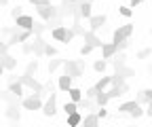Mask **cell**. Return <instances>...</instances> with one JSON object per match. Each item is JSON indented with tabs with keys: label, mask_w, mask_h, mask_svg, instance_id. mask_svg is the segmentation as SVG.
<instances>
[{
	"label": "cell",
	"mask_w": 152,
	"mask_h": 127,
	"mask_svg": "<svg viewBox=\"0 0 152 127\" xmlns=\"http://www.w3.org/2000/svg\"><path fill=\"white\" fill-rule=\"evenodd\" d=\"M95 102H97V106H108V102H110L108 91H99L97 95H95Z\"/></svg>",
	"instance_id": "30"
},
{
	"label": "cell",
	"mask_w": 152,
	"mask_h": 127,
	"mask_svg": "<svg viewBox=\"0 0 152 127\" xmlns=\"http://www.w3.org/2000/svg\"><path fill=\"white\" fill-rule=\"evenodd\" d=\"M142 2H146V0H129V7L135 9V7H137V4H142Z\"/></svg>",
	"instance_id": "46"
},
{
	"label": "cell",
	"mask_w": 152,
	"mask_h": 127,
	"mask_svg": "<svg viewBox=\"0 0 152 127\" xmlns=\"http://www.w3.org/2000/svg\"><path fill=\"white\" fill-rule=\"evenodd\" d=\"M34 23H36V21H34V17H32V15H26V13H23V15H19L17 19H15V26H17V28H21V30H32V32H34Z\"/></svg>",
	"instance_id": "8"
},
{
	"label": "cell",
	"mask_w": 152,
	"mask_h": 127,
	"mask_svg": "<svg viewBox=\"0 0 152 127\" xmlns=\"http://www.w3.org/2000/svg\"><path fill=\"white\" fill-rule=\"evenodd\" d=\"M7 89H9L11 93H15V95H19V98H23V89H26V85H23L21 81L17 79V81L9 83V87H7Z\"/></svg>",
	"instance_id": "21"
},
{
	"label": "cell",
	"mask_w": 152,
	"mask_h": 127,
	"mask_svg": "<svg viewBox=\"0 0 152 127\" xmlns=\"http://www.w3.org/2000/svg\"><path fill=\"white\" fill-rule=\"evenodd\" d=\"M42 115L45 117H55L57 115V93H49V98L45 100V106H42Z\"/></svg>",
	"instance_id": "7"
},
{
	"label": "cell",
	"mask_w": 152,
	"mask_h": 127,
	"mask_svg": "<svg viewBox=\"0 0 152 127\" xmlns=\"http://www.w3.org/2000/svg\"><path fill=\"white\" fill-rule=\"evenodd\" d=\"M19 81H21L28 89H32V91H36V93H45V85L42 83H38L32 74H28V72H23V74H19Z\"/></svg>",
	"instance_id": "6"
},
{
	"label": "cell",
	"mask_w": 152,
	"mask_h": 127,
	"mask_svg": "<svg viewBox=\"0 0 152 127\" xmlns=\"http://www.w3.org/2000/svg\"><path fill=\"white\" fill-rule=\"evenodd\" d=\"M19 106H21V104H7L4 115H7V119H9V121H13V123H19V121H21V112H19Z\"/></svg>",
	"instance_id": "12"
},
{
	"label": "cell",
	"mask_w": 152,
	"mask_h": 127,
	"mask_svg": "<svg viewBox=\"0 0 152 127\" xmlns=\"http://www.w3.org/2000/svg\"><path fill=\"white\" fill-rule=\"evenodd\" d=\"M17 30H19L17 26H15V28H0V34H2V36H11V34L17 32Z\"/></svg>",
	"instance_id": "43"
},
{
	"label": "cell",
	"mask_w": 152,
	"mask_h": 127,
	"mask_svg": "<svg viewBox=\"0 0 152 127\" xmlns=\"http://www.w3.org/2000/svg\"><path fill=\"white\" fill-rule=\"evenodd\" d=\"M110 64H112V68L114 70H118V68H123V66H127V55H125V53L123 51H118L116 53V55H114L112 59H108Z\"/></svg>",
	"instance_id": "18"
},
{
	"label": "cell",
	"mask_w": 152,
	"mask_h": 127,
	"mask_svg": "<svg viewBox=\"0 0 152 127\" xmlns=\"http://www.w3.org/2000/svg\"><path fill=\"white\" fill-rule=\"evenodd\" d=\"M19 15H23V7H19V4H17L15 9H11V17H13V19H17Z\"/></svg>",
	"instance_id": "41"
},
{
	"label": "cell",
	"mask_w": 152,
	"mask_h": 127,
	"mask_svg": "<svg viewBox=\"0 0 152 127\" xmlns=\"http://www.w3.org/2000/svg\"><path fill=\"white\" fill-rule=\"evenodd\" d=\"M68 125H70V127H76V125H83V112H80V110H76V112L68 115Z\"/></svg>",
	"instance_id": "25"
},
{
	"label": "cell",
	"mask_w": 152,
	"mask_h": 127,
	"mask_svg": "<svg viewBox=\"0 0 152 127\" xmlns=\"http://www.w3.org/2000/svg\"><path fill=\"white\" fill-rule=\"evenodd\" d=\"M45 30H49V23L47 21H36L34 23V36H42Z\"/></svg>",
	"instance_id": "29"
},
{
	"label": "cell",
	"mask_w": 152,
	"mask_h": 127,
	"mask_svg": "<svg viewBox=\"0 0 152 127\" xmlns=\"http://www.w3.org/2000/svg\"><path fill=\"white\" fill-rule=\"evenodd\" d=\"M131 34H133V23H123V26H118L116 30L112 32V43H121V40H125V38H131Z\"/></svg>",
	"instance_id": "5"
},
{
	"label": "cell",
	"mask_w": 152,
	"mask_h": 127,
	"mask_svg": "<svg viewBox=\"0 0 152 127\" xmlns=\"http://www.w3.org/2000/svg\"><path fill=\"white\" fill-rule=\"evenodd\" d=\"M129 45H131V38H125V40H121V43H118L116 47H118V51H125V49H127Z\"/></svg>",
	"instance_id": "44"
},
{
	"label": "cell",
	"mask_w": 152,
	"mask_h": 127,
	"mask_svg": "<svg viewBox=\"0 0 152 127\" xmlns=\"http://www.w3.org/2000/svg\"><path fill=\"white\" fill-rule=\"evenodd\" d=\"M80 7H78V13H80V17L85 21H89L91 17H93V2H78Z\"/></svg>",
	"instance_id": "17"
},
{
	"label": "cell",
	"mask_w": 152,
	"mask_h": 127,
	"mask_svg": "<svg viewBox=\"0 0 152 127\" xmlns=\"http://www.w3.org/2000/svg\"><path fill=\"white\" fill-rule=\"evenodd\" d=\"M0 62H2V66L7 68V70H15L17 68V59L11 55V53H7V55H2L0 57Z\"/></svg>",
	"instance_id": "23"
},
{
	"label": "cell",
	"mask_w": 152,
	"mask_h": 127,
	"mask_svg": "<svg viewBox=\"0 0 152 127\" xmlns=\"http://www.w3.org/2000/svg\"><path fill=\"white\" fill-rule=\"evenodd\" d=\"M32 47H34V57H42L45 49H47V43H45L42 36H34V38H32Z\"/></svg>",
	"instance_id": "14"
},
{
	"label": "cell",
	"mask_w": 152,
	"mask_h": 127,
	"mask_svg": "<svg viewBox=\"0 0 152 127\" xmlns=\"http://www.w3.org/2000/svg\"><path fill=\"white\" fill-rule=\"evenodd\" d=\"M140 106V102L137 100H129V102H123L121 106H118V112H123V115H131L135 108Z\"/></svg>",
	"instance_id": "19"
},
{
	"label": "cell",
	"mask_w": 152,
	"mask_h": 127,
	"mask_svg": "<svg viewBox=\"0 0 152 127\" xmlns=\"http://www.w3.org/2000/svg\"><path fill=\"white\" fill-rule=\"evenodd\" d=\"M68 93H70V100H74V102H80V100L85 98V93L80 91V89H78V87H72V89H70V91H68Z\"/></svg>",
	"instance_id": "31"
},
{
	"label": "cell",
	"mask_w": 152,
	"mask_h": 127,
	"mask_svg": "<svg viewBox=\"0 0 152 127\" xmlns=\"http://www.w3.org/2000/svg\"><path fill=\"white\" fill-rule=\"evenodd\" d=\"M108 95H110V100H114V98H121V95H125L127 91H129V85L127 83H123V85H110L108 89Z\"/></svg>",
	"instance_id": "13"
},
{
	"label": "cell",
	"mask_w": 152,
	"mask_h": 127,
	"mask_svg": "<svg viewBox=\"0 0 152 127\" xmlns=\"http://www.w3.org/2000/svg\"><path fill=\"white\" fill-rule=\"evenodd\" d=\"M97 93H99V89L95 87V85H93V87H89L87 91H85V95H87V98H93V100H95V95H97Z\"/></svg>",
	"instance_id": "39"
},
{
	"label": "cell",
	"mask_w": 152,
	"mask_h": 127,
	"mask_svg": "<svg viewBox=\"0 0 152 127\" xmlns=\"http://www.w3.org/2000/svg\"><path fill=\"white\" fill-rule=\"evenodd\" d=\"M118 53V47H116V43H104V47H102V57H106V59H112L114 55Z\"/></svg>",
	"instance_id": "16"
},
{
	"label": "cell",
	"mask_w": 152,
	"mask_h": 127,
	"mask_svg": "<svg viewBox=\"0 0 152 127\" xmlns=\"http://www.w3.org/2000/svg\"><path fill=\"white\" fill-rule=\"evenodd\" d=\"M146 115H148V117H152V100L146 104Z\"/></svg>",
	"instance_id": "47"
},
{
	"label": "cell",
	"mask_w": 152,
	"mask_h": 127,
	"mask_svg": "<svg viewBox=\"0 0 152 127\" xmlns=\"http://www.w3.org/2000/svg\"><path fill=\"white\" fill-rule=\"evenodd\" d=\"M51 38L57 40V43H66V45H68L70 40L76 38V32H74L68 23H64V26H57V28L51 30Z\"/></svg>",
	"instance_id": "3"
},
{
	"label": "cell",
	"mask_w": 152,
	"mask_h": 127,
	"mask_svg": "<svg viewBox=\"0 0 152 127\" xmlns=\"http://www.w3.org/2000/svg\"><path fill=\"white\" fill-rule=\"evenodd\" d=\"M4 70H7V68L2 66V62H0V76H2V74H4Z\"/></svg>",
	"instance_id": "48"
},
{
	"label": "cell",
	"mask_w": 152,
	"mask_h": 127,
	"mask_svg": "<svg viewBox=\"0 0 152 127\" xmlns=\"http://www.w3.org/2000/svg\"><path fill=\"white\" fill-rule=\"evenodd\" d=\"M57 53H59V51H57V49H55L53 45H49V43H47V49H45V55H47V57H55Z\"/></svg>",
	"instance_id": "38"
},
{
	"label": "cell",
	"mask_w": 152,
	"mask_h": 127,
	"mask_svg": "<svg viewBox=\"0 0 152 127\" xmlns=\"http://www.w3.org/2000/svg\"><path fill=\"white\" fill-rule=\"evenodd\" d=\"M150 34H152V28H150Z\"/></svg>",
	"instance_id": "53"
},
{
	"label": "cell",
	"mask_w": 152,
	"mask_h": 127,
	"mask_svg": "<svg viewBox=\"0 0 152 127\" xmlns=\"http://www.w3.org/2000/svg\"><path fill=\"white\" fill-rule=\"evenodd\" d=\"M9 45H7V40H2V38H0V57H2V55H7V53H9Z\"/></svg>",
	"instance_id": "42"
},
{
	"label": "cell",
	"mask_w": 152,
	"mask_h": 127,
	"mask_svg": "<svg viewBox=\"0 0 152 127\" xmlns=\"http://www.w3.org/2000/svg\"><path fill=\"white\" fill-rule=\"evenodd\" d=\"M61 110L66 112V117H68V115H72V112H76V110H78V102H74V100H70V102H66V104H64V108H61Z\"/></svg>",
	"instance_id": "27"
},
{
	"label": "cell",
	"mask_w": 152,
	"mask_h": 127,
	"mask_svg": "<svg viewBox=\"0 0 152 127\" xmlns=\"http://www.w3.org/2000/svg\"><path fill=\"white\" fill-rule=\"evenodd\" d=\"M83 40H85V43H89V45H93L95 49H102V47H104L102 38L97 36V32H93V30H85V34H83Z\"/></svg>",
	"instance_id": "11"
},
{
	"label": "cell",
	"mask_w": 152,
	"mask_h": 127,
	"mask_svg": "<svg viewBox=\"0 0 152 127\" xmlns=\"http://www.w3.org/2000/svg\"><path fill=\"white\" fill-rule=\"evenodd\" d=\"M72 83H74V79H72L70 74H66V72H64V74L59 76V81H57V87H59V91H64V93H68V91H70V89L74 87Z\"/></svg>",
	"instance_id": "15"
},
{
	"label": "cell",
	"mask_w": 152,
	"mask_h": 127,
	"mask_svg": "<svg viewBox=\"0 0 152 127\" xmlns=\"http://www.w3.org/2000/svg\"><path fill=\"white\" fill-rule=\"evenodd\" d=\"M64 62L66 59H61V57H53V59H49V74H53V72H57L59 68H64Z\"/></svg>",
	"instance_id": "24"
},
{
	"label": "cell",
	"mask_w": 152,
	"mask_h": 127,
	"mask_svg": "<svg viewBox=\"0 0 152 127\" xmlns=\"http://www.w3.org/2000/svg\"><path fill=\"white\" fill-rule=\"evenodd\" d=\"M72 2H78V0H72Z\"/></svg>",
	"instance_id": "52"
},
{
	"label": "cell",
	"mask_w": 152,
	"mask_h": 127,
	"mask_svg": "<svg viewBox=\"0 0 152 127\" xmlns=\"http://www.w3.org/2000/svg\"><path fill=\"white\" fill-rule=\"evenodd\" d=\"M97 115H99V119H106L110 112L106 110V106H99V108H97Z\"/></svg>",
	"instance_id": "45"
},
{
	"label": "cell",
	"mask_w": 152,
	"mask_h": 127,
	"mask_svg": "<svg viewBox=\"0 0 152 127\" xmlns=\"http://www.w3.org/2000/svg\"><path fill=\"white\" fill-rule=\"evenodd\" d=\"M42 106H45V102H42V93H36V91H32L28 98H21V108H26V110H42Z\"/></svg>",
	"instance_id": "4"
},
{
	"label": "cell",
	"mask_w": 152,
	"mask_h": 127,
	"mask_svg": "<svg viewBox=\"0 0 152 127\" xmlns=\"http://www.w3.org/2000/svg\"><path fill=\"white\" fill-rule=\"evenodd\" d=\"M106 68H108V59H106V57L93 62V70H95V72H99V74H102V72H106Z\"/></svg>",
	"instance_id": "26"
},
{
	"label": "cell",
	"mask_w": 152,
	"mask_h": 127,
	"mask_svg": "<svg viewBox=\"0 0 152 127\" xmlns=\"http://www.w3.org/2000/svg\"><path fill=\"white\" fill-rule=\"evenodd\" d=\"M112 85V76H102L97 83H95V87H97L99 89V91H106V89Z\"/></svg>",
	"instance_id": "28"
},
{
	"label": "cell",
	"mask_w": 152,
	"mask_h": 127,
	"mask_svg": "<svg viewBox=\"0 0 152 127\" xmlns=\"http://www.w3.org/2000/svg\"><path fill=\"white\" fill-rule=\"evenodd\" d=\"M97 108H99L97 102H95L93 98H87V95L78 102V110L80 112H97Z\"/></svg>",
	"instance_id": "9"
},
{
	"label": "cell",
	"mask_w": 152,
	"mask_h": 127,
	"mask_svg": "<svg viewBox=\"0 0 152 127\" xmlns=\"http://www.w3.org/2000/svg\"><path fill=\"white\" fill-rule=\"evenodd\" d=\"M135 100L142 104V106H146L150 100H152V87L150 89H142V91H137V95H135Z\"/></svg>",
	"instance_id": "22"
},
{
	"label": "cell",
	"mask_w": 152,
	"mask_h": 127,
	"mask_svg": "<svg viewBox=\"0 0 152 127\" xmlns=\"http://www.w3.org/2000/svg\"><path fill=\"white\" fill-rule=\"evenodd\" d=\"M142 115H146V108H144V106H142V104H140V106H137V108H135V110H133V112H131V115H129V117H131V119H140V117H142Z\"/></svg>",
	"instance_id": "35"
},
{
	"label": "cell",
	"mask_w": 152,
	"mask_h": 127,
	"mask_svg": "<svg viewBox=\"0 0 152 127\" xmlns=\"http://www.w3.org/2000/svg\"><path fill=\"white\" fill-rule=\"evenodd\" d=\"M114 72H118V74H123L125 79H131L135 72H133V68H129V66H123V68H118V70H114Z\"/></svg>",
	"instance_id": "32"
},
{
	"label": "cell",
	"mask_w": 152,
	"mask_h": 127,
	"mask_svg": "<svg viewBox=\"0 0 152 127\" xmlns=\"http://www.w3.org/2000/svg\"><path fill=\"white\" fill-rule=\"evenodd\" d=\"M36 70H38V59H30L26 66V72L28 74H36Z\"/></svg>",
	"instance_id": "33"
},
{
	"label": "cell",
	"mask_w": 152,
	"mask_h": 127,
	"mask_svg": "<svg viewBox=\"0 0 152 127\" xmlns=\"http://www.w3.org/2000/svg\"><path fill=\"white\" fill-rule=\"evenodd\" d=\"M36 7V13H38V17H40L42 21H51L53 17H57L59 15V7H55L51 0H38V2L34 4Z\"/></svg>",
	"instance_id": "1"
},
{
	"label": "cell",
	"mask_w": 152,
	"mask_h": 127,
	"mask_svg": "<svg viewBox=\"0 0 152 127\" xmlns=\"http://www.w3.org/2000/svg\"><path fill=\"white\" fill-rule=\"evenodd\" d=\"M21 51L26 53V55L34 53V47H32V38H30V40H26V43H21Z\"/></svg>",
	"instance_id": "36"
},
{
	"label": "cell",
	"mask_w": 152,
	"mask_h": 127,
	"mask_svg": "<svg viewBox=\"0 0 152 127\" xmlns=\"http://www.w3.org/2000/svg\"><path fill=\"white\" fill-rule=\"evenodd\" d=\"M9 4V0H0V7H7Z\"/></svg>",
	"instance_id": "49"
},
{
	"label": "cell",
	"mask_w": 152,
	"mask_h": 127,
	"mask_svg": "<svg viewBox=\"0 0 152 127\" xmlns=\"http://www.w3.org/2000/svg\"><path fill=\"white\" fill-rule=\"evenodd\" d=\"M99 115L97 112H87L85 117H83V125L85 127H95V125H99Z\"/></svg>",
	"instance_id": "20"
},
{
	"label": "cell",
	"mask_w": 152,
	"mask_h": 127,
	"mask_svg": "<svg viewBox=\"0 0 152 127\" xmlns=\"http://www.w3.org/2000/svg\"><path fill=\"white\" fill-rule=\"evenodd\" d=\"M85 59H66L64 62V72L66 74H70L72 79H83L85 76Z\"/></svg>",
	"instance_id": "2"
},
{
	"label": "cell",
	"mask_w": 152,
	"mask_h": 127,
	"mask_svg": "<svg viewBox=\"0 0 152 127\" xmlns=\"http://www.w3.org/2000/svg\"><path fill=\"white\" fill-rule=\"evenodd\" d=\"M150 55H152V47H146V49H142L137 53V59H148Z\"/></svg>",
	"instance_id": "37"
},
{
	"label": "cell",
	"mask_w": 152,
	"mask_h": 127,
	"mask_svg": "<svg viewBox=\"0 0 152 127\" xmlns=\"http://www.w3.org/2000/svg\"><path fill=\"white\" fill-rule=\"evenodd\" d=\"M131 9H133V7H118V13H121L123 17H131V15H133Z\"/></svg>",
	"instance_id": "40"
},
{
	"label": "cell",
	"mask_w": 152,
	"mask_h": 127,
	"mask_svg": "<svg viewBox=\"0 0 152 127\" xmlns=\"http://www.w3.org/2000/svg\"><path fill=\"white\" fill-rule=\"evenodd\" d=\"M93 49H95L93 45H89V43H85V45L80 47V55H83V57H87V55H91V53H93Z\"/></svg>",
	"instance_id": "34"
},
{
	"label": "cell",
	"mask_w": 152,
	"mask_h": 127,
	"mask_svg": "<svg viewBox=\"0 0 152 127\" xmlns=\"http://www.w3.org/2000/svg\"><path fill=\"white\" fill-rule=\"evenodd\" d=\"M28 2H30V4H36V2H38V0H28Z\"/></svg>",
	"instance_id": "50"
},
{
	"label": "cell",
	"mask_w": 152,
	"mask_h": 127,
	"mask_svg": "<svg viewBox=\"0 0 152 127\" xmlns=\"http://www.w3.org/2000/svg\"><path fill=\"white\" fill-rule=\"evenodd\" d=\"M78 2H93V0H78Z\"/></svg>",
	"instance_id": "51"
},
{
	"label": "cell",
	"mask_w": 152,
	"mask_h": 127,
	"mask_svg": "<svg viewBox=\"0 0 152 127\" xmlns=\"http://www.w3.org/2000/svg\"><path fill=\"white\" fill-rule=\"evenodd\" d=\"M106 21H108V17L102 13V15H93L87 23H89V30H93V32H99V30L106 26Z\"/></svg>",
	"instance_id": "10"
}]
</instances>
